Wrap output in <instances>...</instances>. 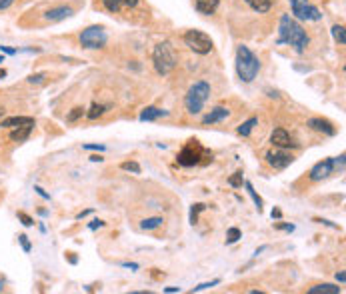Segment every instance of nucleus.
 <instances>
[{"mask_svg": "<svg viewBox=\"0 0 346 294\" xmlns=\"http://www.w3.org/2000/svg\"><path fill=\"white\" fill-rule=\"evenodd\" d=\"M228 184H230L232 188H238V186H242V172L238 170V172H234L230 178H228Z\"/></svg>", "mask_w": 346, "mask_h": 294, "instance_id": "obj_32", "label": "nucleus"}, {"mask_svg": "<svg viewBox=\"0 0 346 294\" xmlns=\"http://www.w3.org/2000/svg\"><path fill=\"white\" fill-rule=\"evenodd\" d=\"M18 218L22 220L24 227H32V224H34V220H32V218H30V216H28L26 212H18Z\"/></svg>", "mask_w": 346, "mask_h": 294, "instance_id": "obj_35", "label": "nucleus"}, {"mask_svg": "<svg viewBox=\"0 0 346 294\" xmlns=\"http://www.w3.org/2000/svg\"><path fill=\"white\" fill-rule=\"evenodd\" d=\"M228 116H230V110H228V108L216 106V108H212V110L202 118V124H216V122H220V120H224V118H228Z\"/></svg>", "mask_w": 346, "mask_h": 294, "instance_id": "obj_14", "label": "nucleus"}, {"mask_svg": "<svg viewBox=\"0 0 346 294\" xmlns=\"http://www.w3.org/2000/svg\"><path fill=\"white\" fill-rule=\"evenodd\" d=\"M216 284H220V280H218V278H214V280H210V282H202V284H198V286H194V288L190 290V294L200 292V290H206V288H212V286H216Z\"/></svg>", "mask_w": 346, "mask_h": 294, "instance_id": "obj_30", "label": "nucleus"}, {"mask_svg": "<svg viewBox=\"0 0 346 294\" xmlns=\"http://www.w3.org/2000/svg\"><path fill=\"white\" fill-rule=\"evenodd\" d=\"M208 96H210V84L204 82V80L194 82V84L188 88V92H186V98H184L186 110L190 114H198L202 110V106L206 104Z\"/></svg>", "mask_w": 346, "mask_h": 294, "instance_id": "obj_4", "label": "nucleus"}, {"mask_svg": "<svg viewBox=\"0 0 346 294\" xmlns=\"http://www.w3.org/2000/svg\"><path fill=\"white\" fill-rule=\"evenodd\" d=\"M218 2L220 0H196V10L200 14H212L218 8Z\"/></svg>", "mask_w": 346, "mask_h": 294, "instance_id": "obj_18", "label": "nucleus"}, {"mask_svg": "<svg viewBox=\"0 0 346 294\" xmlns=\"http://www.w3.org/2000/svg\"><path fill=\"white\" fill-rule=\"evenodd\" d=\"M244 2L256 12H268L272 6V0H244Z\"/></svg>", "mask_w": 346, "mask_h": 294, "instance_id": "obj_21", "label": "nucleus"}, {"mask_svg": "<svg viewBox=\"0 0 346 294\" xmlns=\"http://www.w3.org/2000/svg\"><path fill=\"white\" fill-rule=\"evenodd\" d=\"M14 0H0V10H6Z\"/></svg>", "mask_w": 346, "mask_h": 294, "instance_id": "obj_41", "label": "nucleus"}, {"mask_svg": "<svg viewBox=\"0 0 346 294\" xmlns=\"http://www.w3.org/2000/svg\"><path fill=\"white\" fill-rule=\"evenodd\" d=\"M18 240H20V244H22L24 252H30V250H32V244H30V240H28V236H26V234H20V236H18Z\"/></svg>", "mask_w": 346, "mask_h": 294, "instance_id": "obj_34", "label": "nucleus"}, {"mask_svg": "<svg viewBox=\"0 0 346 294\" xmlns=\"http://www.w3.org/2000/svg\"><path fill=\"white\" fill-rule=\"evenodd\" d=\"M164 292H180V288L178 286H168V288H164Z\"/></svg>", "mask_w": 346, "mask_h": 294, "instance_id": "obj_44", "label": "nucleus"}, {"mask_svg": "<svg viewBox=\"0 0 346 294\" xmlns=\"http://www.w3.org/2000/svg\"><path fill=\"white\" fill-rule=\"evenodd\" d=\"M106 40H108V36L102 26H88L80 34V44L84 48H102L106 44Z\"/></svg>", "mask_w": 346, "mask_h": 294, "instance_id": "obj_7", "label": "nucleus"}, {"mask_svg": "<svg viewBox=\"0 0 346 294\" xmlns=\"http://www.w3.org/2000/svg\"><path fill=\"white\" fill-rule=\"evenodd\" d=\"M160 116H168V110H162V108H156V106H148L140 112V120H156Z\"/></svg>", "mask_w": 346, "mask_h": 294, "instance_id": "obj_17", "label": "nucleus"}, {"mask_svg": "<svg viewBox=\"0 0 346 294\" xmlns=\"http://www.w3.org/2000/svg\"><path fill=\"white\" fill-rule=\"evenodd\" d=\"M124 266H126V268H132V270H136V268H139V264H134V262H132V264H130V262H126Z\"/></svg>", "mask_w": 346, "mask_h": 294, "instance_id": "obj_47", "label": "nucleus"}, {"mask_svg": "<svg viewBox=\"0 0 346 294\" xmlns=\"http://www.w3.org/2000/svg\"><path fill=\"white\" fill-rule=\"evenodd\" d=\"M152 62H154V68H156V72L162 74V76H166V74H170L174 66H176V52H174V48L168 44V42H160V44L154 46V50H152Z\"/></svg>", "mask_w": 346, "mask_h": 294, "instance_id": "obj_3", "label": "nucleus"}, {"mask_svg": "<svg viewBox=\"0 0 346 294\" xmlns=\"http://www.w3.org/2000/svg\"><path fill=\"white\" fill-rule=\"evenodd\" d=\"M314 222H318V224H326V227H330V228H338L334 222H330V220H324V218H314Z\"/></svg>", "mask_w": 346, "mask_h": 294, "instance_id": "obj_37", "label": "nucleus"}, {"mask_svg": "<svg viewBox=\"0 0 346 294\" xmlns=\"http://www.w3.org/2000/svg\"><path fill=\"white\" fill-rule=\"evenodd\" d=\"M90 212H93V210H84V212H80V214H78V216H76V218H84V216H88V214H90Z\"/></svg>", "mask_w": 346, "mask_h": 294, "instance_id": "obj_46", "label": "nucleus"}, {"mask_svg": "<svg viewBox=\"0 0 346 294\" xmlns=\"http://www.w3.org/2000/svg\"><path fill=\"white\" fill-rule=\"evenodd\" d=\"M84 148H86V150H98V152H104V150H106L104 144H84Z\"/></svg>", "mask_w": 346, "mask_h": 294, "instance_id": "obj_36", "label": "nucleus"}, {"mask_svg": "<svg viewBox=\"0 0 346 294\" xmlns=\"http://www.w3.org/2000/svg\"><path fill=\"white\" fill-rule=\"evenodd\" d=\"M202 152H204V148L200 146V142L198 140H188V144H186L184 148L178 152V164L180 166H194V164H198L200 159H202Z\"/></svg>", "mask_w": 346, "mask_h": 294, "instance_id": "obj_6", "label": "nucleus"}, {"mask_svg": "<svg viewBox=\"0 0 346 294\" xmlns=\"http://www.w3.org/2000/svg\"><path fill=\"white\" fill-rule=\"evenodd\" d=\"M184 42L186 46H188L192 52H196V54H208V52L212 50L210 36L204 34V32H200V30H188L184 34Z\"/></svg>", "mask_w": 346, "mask_h": 294, "instance_id": "obj_5", "label": "nucleus"}, {"mask_svg": "<svg viewBox=\"0 0 346 294\" xmlns=\"http://www.w3.org/2000/svg\"><path fill=\"white\" fill-rule=\"evenodd\" d=\"M0 50L6 52V54H16V52H18L16 48H8V46H0Z\"/></svg>", "mask_w": 346, "mask_h": 294, "instance_id": "obj_40", "label": "nucleus"}, {"mask_svg": "<svg viewBox=\"0 0 346 294\" xmlns=\"http://www.w3.org/2000/svg\"><path fill=\"white\" fill-rule=\"evenodd\" d=\"M270 142H272L274 146H278V148H290V146H296V144L292 142L290 134H288L284 128H276V130L272 132V136H270Z\"/></svg>", "mask_w": 346, "mask_h": 294, "instance_id": "obj_13", "label": "nucleus"}, {"mask_svg": "<svg viewBox=\"0 0 346 294\" xmlns=\"http://www.w3.org/2000/svg\"><path fill=\"white\" fill-rule=\"evenodd\" d=\"M260 60L248 50V46H238L236 48V72L242 82H252L258 76Z\"/></svg>", "mask_w": 346, "mask_h": 294, "instance_id": "obj_2", "label": "nucleus"}, {"mask_svg": "<svg viewBox=\"0 0 346 294\" xmlns=\"http://www.w3.org/2000/svg\"><path fill=\"white\" fill-rule=\"evenodd\" d=\"M84 114V108H80V106H76V108H72V112L66 116V122H76L80 116Z\"/></svg>", "mask_w": 346, "mask_h": 294, "instance_id": "obj_31", "label": "nucleus"}, {"mask_svg": "<svg viewBox=\"0 0 346 294\" xmlns=\"http://www.w3.org/2000/svg\"><path fill=\"white\" fill-rule=\"evenodd\" d=\"M4 76H6V70H4V68H0V78H4Z\"/></svg>", "mask_w": 346, "mask_h": 294, "instance_id": "obj_49", "label": "nucleus"}, {"mask_svg": "<svg viewBox=\"0 0 346 294\" xmlns=\"http://www.w3.org/2000/svg\"><path fill=\"white\" fill-rule=\"evenodd\" d=\"M104 2V8L110 10V12H120L124 8H134L139 4V0H102Z\"/></svg>", "mask_w": 346, "mask_h": 294, "instance_id": "obj_15", "label": "nucleus"}, {"mask_svg": "<svg viewBox=\"0 0 346 294\" xmlns=\"http://www.w3.org/2000/svg\"><path fill=\"white\" fill-rule=\"evenodd\" d=\"M162 220L160 216H152V218H146V220H142L140 222V228L142 230H154V228H158V227H162Z\"/></svg>", "mask_w": 346, "mask_h": 294, "instance_id": "obj_23", "label": "nucleus"}, {"mask_svg": "<svg viewBox=\"0 0 346 294\" xmlns=\"http://www.w3.org/2000/svg\"><path fill=\"white\" fill-rule=\"evenodd\" d=\"M120 168H122V170H128V172H134V174H140V170H142L139 162H132V160H130V162H122Z\"/></svg>", "mask_w": 346, "mask_h": 294, "instance_id": "obj_29", "label": "nucleus"}, {"mask_svg": "<svg viewBox=\"0 0 346 294\" xmlns=\"http://www.w3.org/2000/svg\"><path fill=\"white\" fill-rule=\"evenodd\" d=\"M332 172H334V162H332V159L316 162V164L312 166V170H310V180L320 182V180H324V178H328Z\"/></svg>", "mask_w": 346, "mask_h": 294, "instance_id": "obj_9", "label": "nucleus"}, {"mask_svg": "<svg viewBox=\"0 0 346 294\" xmlns=\"http://www.w3.org/2000/svg\"><path fill=\"white\" fill-rule=\"evenodd\" d=\"M32 128H34V124H26V126H18V128H14L12 132H10V138L12 140H16V142H24L30 132H32Z\"/></svg>", "mask_w": 346, "mask_h": 294, "instance_id": "obj_19", "label": "nucleus"}, {"mask_svg": "<svg viewBox=\"0 0 346 294\" xmlns=\"http://www.w3.org/2000/svg\"><path fill=\"white\" fill-rule=\"evenodd\" d=\"M258 124V118L256 116H252V118H248L246 122H242L240 126H238V134L240 136H250V132H252V128Z\"/></svg>", "mask_w": 346, "mask_h": 294, "instance_id": "obj_22", "label": "nucleus"}, {"mask_svg": "<svg viewBox=\"0 0 346 294\" xmlns=\"http://www.w3.org/2000/svg\"><path fill=\"white\" fill-rule=\"evenodd\" d=\"M336 280H338V282H342V284H344V280H346V274L342 270L338 272V274H336Z\"/></svg>", "mask_w": 346, "mask_h": 294, "instance_id": "obj_43", "label": "nucleus"}, {"mask_svg": "<svg viewBox=\"0 0 346 294\" xmlns=\"http://www.w3.org/2000/svg\"><path fill=\"white\" fill-rule=\"evenodd\" d=\"M104 112H106V106H102V104H93V108L88 110V114H86V116H88L90 120H94V118L102 116Z\"/></svg>", "mask_w": 346, "mask_h": 294, "instance_id": "obj_28", "label": "nucleus"}, {"mask_svg": "<svg viewBox=\"0 0 346 294\" xmlns=\"http://www.w3.org/2000/svg\"><path fill=\"white\" fill-rule=\"evenodd\" d=\"M44 78H47V74H44V72H40V74H32V76H28V82H30V84H40V82H44Z\"/></svg>", "mask_w": 346, "mask_h": 294, "instance_id": "obj_33", "label": "nucleus"}, {"mask_svg": "<svg viewBox=\"0 0 346 294\" xmlns=\"http://www.w3.org/2000/svg\"><path fill=\"white\" fill-rule=\"evenodd\" d=\"M90 160H93V162H102V156H98V154H94V156H90Z\"/></svg>", "mask_w": 346, "mask_h": 294, "instance_id": "obj_48", "label": "nucleus"}, {"mask_svg": "<svg viewBox=\"0 0 346 294\" xmlns=\"http://www.w3.org/2000/svg\"><path fill=\"white\" fill-rule=\"evenodd\" d=\"M276 228H282V230H288V232H292L294 227L292 224H276Z\"/></svg>", "mask_w": 346, "mask_h": 294, "instance_id": "obj_42", "label": "nucleus"}, {"mask_svg": "<svg viewBox=\"0 0 346 294\" xmlns=\"http://www.w3.org/2000/svg\"><path fill=\"white\" fill-rule=\"evenodd\" d=\"M0 62H4V58H2V56H0Z\"/></svg>", "mask_w": 346, "mask_h": 294, "instance_id": "obj_51", "label": "nucleus"}, {"mask_svg": "<svg viewBox=\"0 0 346 294\" xmlns=\"http://www.w3.org/2000/svg\"><path fill=\"white\" fill-rule=\"evenodd\" d=\"M308 126L312 128V130H316V132H322L326 136H334L336 134V128H334V124L330 122V120H326V118H310L308 120Z\"/></svg>", "mask_w": 346, "mask_h": 294, "instance_id": "obj_11", "label": "nucleus"}, {"mask_svg": "<svg viewBox=\"0 0 346 294\" xmlns=\"http://www.w3.org/2000/svg\"><path fill=\"white\" fill-rule=\"evenodd\" d=\"M238 238H242V232H240V228H228V232H226V242L228 244H234Z\"/></svg>", "mask_w": 346, "mask_h": 294, "instance_id": "obj_27", "label": "nucleus"}, {"mask_svg": "<svg viewBox=\"0 0 346 294\" xmlns=\"http://www.w3.org/2000/svg\"><path fill=\"white\" fill-rule=\"evenodd\" d=\"M290 6H292V14L300 20H320L322 18L320 10L312 4H308L306 0H290Z\"/></svg>", "mask_w": 346, "mask_h": 294, "instance_id": "obj_8", "label": "nucleus"}, {"mask_svg": "<svg viewBox=\"0 0 346 294\" xmlns=\"http://www.w3.org/2000/svg\"><path fill=\"white\" fill-rule=\"evenodd\" d=\"M332 36H334V40H336L338 44H346L344 26H340V24H336V26H332Z\"/></svg>", "mask_w": 346, "mask_h": 294, "instance_id": "obj_25", "label": "nucleus"}, {"mask_svg": "<svg viewBox=\"0 0 346 294\" xmlns=\"http://www.w3.org/2000/svg\"><path fill=\"white\" fill-rule=\"evenodd\" d=\"M34 190H36V192H38V194H40L42 198H47V200H50V194H47V192H44V190H42L40 186H34Z\"/></svg>", "mask_w": 346, "mask_h": 294, "instance_id": "obj_39", "label": "nucleus"}, {"mask_svg": "<svg viewBox=\"0 0 346 294\" xmlns=\"http://www.w3.org/2000/svg\"><path fill=\"white\" fill-rule=\"evenodd\" d=\"M102 227H104V222H102V220H93V222L88 224L90 230H96V228H102Z\"/></svg>", "mask_w": 346, "mask_h": 294, "instance_id": "obj_38", "label": "nucleus"}, {"mask_svg": "<svg viewBox=\"0 0 346 294\" xmlns=\"http://www.w3.org/2000/svg\"><path fill=\"white\" fill-rule=\"evenodd\" d=\"M26 124H34V118H32V116H12V118L2 120L0 126H6V128H18V126H26Z\"/></svg>", "mask_w": 346, "mask_h": 294, "instance_id": "obj_16", "label": "nucleus"}, {"mask_svg": "<svg viewBox=\"0 0 346 294\" xmlns=\"http://www.w3.org/2000/svg\"><path fill=\"white\" fill-rule=\"evenodd\" d=\"M292 156L290 154H286V152H282V150H270V152H266V162L272 166V168H276V170H284L286 166H290L292 164Z\"/></svg>", "mask_w": 346, "mask_h": 294, "instance_id": "obj_10", "label": "nucleus"}, {"mask_svg": "<svg viewBox=\"0 0 346 294\" xmlns=\"http://www.w3.org/2000/svg\"><path fill=\"white\" fill-rule=\"evenodd\" d=\"M74 14V10L70 8V6H56V8H50L47 14H44V18L50 20V22H60V20H64V18H70Z\"/></svg>", "mask_w": 346, "mask_h": 294, "instance_id": "obj_12", "label": "nucleus"}, {"mask_svg": "<svg viewBox=\"0 0 346 294\" xmlns=\"http://www.w3.org/2000/svg\"><path fill=\"white\" fill-rule=\"evenodd\" d=\"M280 216H282L280 208H274V210H272V218H280Z\"/></svg>", "mask_w": 346, "mask_h": 294, "instance_id": "obj_45", "label": "nucleus"}, {"mask_svg": "<svg viewBox=\"0 0 346 294\" xmlns=\"http://www.w3.org/2000/svg\"><path fill=\"white\" fill-rule=\"evenodd\" d=\"M342 290L334 284H318V286H312L308 294H340Z\"/></svg>", "mask_w": 346, "mask_h": 294, "instance_id": "obj_20", "label": "nucleus"}, {"mask_svg": "<svg viewBox=\"0 0 346 294\" xmlns=\"http://www.w3.org/2000/svg\"><path fill=\"white\" fill-rule=\"evenodd\" d=\"M280 36H278V44H290L296 52H304L306 46L310 44L308 34L304 32V28L296 20H292L288 14H284L280 18Z\"/></svg>", "mask_w": 346, "mask_h": 294, "instance_id": "obj_1", "label": "nucleus"}, {"mask_svg": "<svg viewBox=\"0 0 346 294\" xmlns=\"http://www.w3.org/2000/svg\"><path fill=\"white\" fill-rule=\"evenodd\" d=\"M244 186H246V190H248V194H250V198L254 200V204H256V208H258V212H262V198L256 194V190H254V186L250 184V182H244Z\"/></svg>", "mask_w": 346, "mask_h": 294, "instance_id": "obj_26", "label": "nucleus"}, {"mask_svg": "<svg viewBox=\"0 0 346 294\" xmlns=\"http://www.w3.org/2000/svg\"><path fill=\"white\" fill-rule=\"evenodd\" d=\"M204 210H206V204H202V202L192 204V208H190V224H196L200 212H204Z\"/></svg>", "mask_w": 346, "mask_h": 294, "instance_id": "obj_24", "label": "nucleus"}, {"mask_svg": "<svg viewBox=\"0 0 346 294\" xmlns=\"http://www.w3.org/2000/svg\"><path fill=\"white\" fill-rule=\"evenodd\" d=\"M0 114H4V108H2V106H0Z\"/></svg>", "mask_w": 346, "mask_h": 294, "instance_id": "obj_50", "label": "nucleus"}]
</instances>
